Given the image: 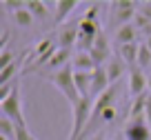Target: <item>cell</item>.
<instances>
[{"label": "cell", "instance_id": "5", "mask_svg": "<svg viewBox=\"0 0 151 140\" xmlns=\"http://www.w3.org/2000/svg\"><path fill=\"white\" fill-rule=\"evenodd\" d=\"M78 31H80V20H73V22H65L60 29H58L56 42L60 49H73L76 42H78Z\"/></svg>", "mask_w": 151, "mask_h": 140}, {"label": "cell", "instance_id": "14", "mask_svg": "<svg viewBox=\"0 0 151 140\" xmlns=\"http://www.w3.org/2000/svg\"><path fill=\"white\" fill-rule=\"evenodd\" d=\"M24 62H29V51H24V53H22V56H20L16 62H11V65L7 67V69H2V71H0V87H5V84H11L14 76L20 71V67H22Z\"/></svg>", "mask_w": 151, "mask_h": 140}, {"label": "cell", "instance_id": "22", "mask_svg": "<svg viewBox=\"0 0 151 140\" xmlns=\"http://www.w3.org/2000/svg\"><path fill=\"white\" fill-rule=\"evenodd\" d=\"M16 60H18V53L11 51V49H5V51L0 53V71L7 69V67H9L11 62H16Z\"/></svg>", "mask_w": 151, "mask_h": 140}, {"label": "cell", "instance_id": "11", "mask_svg": "<svg viewBox=\"0 0 151 140\" xmlns=\"http://www.w3.org/2000/svg\"><path fill=\"white\" fill-rule=\"evenodd\" d=\"M138 29H136V25L133 22H129V25H124V27H120V29H116V36H113V42L118 47H124V45H131V42H138Z\"/></svg>", "mask_w": 151, "mask_h": 140}, {"label": "cell", "instance_id": "1", "mask_svg": "<svg viewBox=\"0 0 151 140\" xmlns=\"http://www.w3.org/2000/svg\"><path fill=\"white\" fill-rule=\"evenodd\" d=\"M47 80H49V82H51L56 89H60V93L65 96L67 100H69L71 109H73L76 105L82 100V96L78 93V87H76V80H73V67H71V65H67L65 69H60V71H56V74H51Z\"/></svg>", "mask_w": 151, "mask_h": 140}, {"label": "cell", "instance_id": "27", "mask_svg": "<svg viewBox=\"0 0 151 140\" xmlns=\"http://www.w3.org/2000/svg\"><path fill=\"white\" fill-rule=\"evenodd\" d=\"M138 14H142L145 18L151 20V2H138Z\"/></svg>", "mask_w": 151, "mask_h": 140}, {"label": "cell", "instance_id": "16", "mask_svg": "<svg viewBox=\"0 0 151 140\" xmlns=\"http://www.w3.org/2000/svg\"><path fill=\"white\" fill-rule=\"evenodd\" d=\"M73 80L78 93L82 98H91V87H93V74H82V71H73Z\"/></svg>", "mask_w": 151, "mask_h": 140}, {"label": "cell", "instance_id": "20", "mask_svg": "<svg viewBox=\"0 0 151 140\" xmlns=\"http://www.w3.org/2000/svg\"><path fill=\"white\" fill-rule=\"evenodd\" d=\"M0 138L16 140V122H11L7 116H0Z\"/></svg>", "mask_w": 151, "mask_h": 140}, {"label": "cell", "instance_id": "28", "mask_svg": "<svg viewBox=\"0 0 151 140\" xmlns=\"http://www.w3.org/2000/svg\"><path fill=\"white\" fill-rule=\"evenodd\" d=\"M145 118H147V125L151 127V93H147V109H145Z\"/></svg>", "mask_w": 151, "mask_h": 140}, {"label": "cell", "instance_id": "4", "mask_svg": "<svg viewBox=\"0 0 151 140\" xmlns=\"http://www.w3.org/2000/svg\"><path fill=\"white\" fill-rule=\"evenodd\" d=\"M100 31H102V29H100V22H93V20H82L80 18V31H78L76 49H78V51H91Z\"/></svg>", "mask_w": 151, "mask_h": 140}, {"label": "cell", "instance_id": "13", "mask_svg": "<svg viewBox=\"0 0 151 140\" xmlns=\"http://www.w3.org/2000/svg\"><path fill=\"white\" fill-rule=\"evenodd\" d=\"M71 67H73V71H82V74H93L98 69L96 62L91 60L89 51H78L73 56V60H71Z\"/></svg>", "mask_w": 151, "mask_h": 140}, {"label": "cell", "instance_id": "8", "mask_svg": "<svg viewBox=\"0 0 151 140\" xmlns=\"http://www.w3.org/2000/svg\"><path fill=\"white\" fill-rule=\"evenodd\" d=\"M124 140H151V127L147 125V118L129 120L124 127Z\"/></svg>", "mask_w": 151, "mask_h": 140}, {"label": "cell", "instance_id": "6", "mask_svg": "<svg viewBox=\"0 0 151 140\" xmlns=\"http://www.w3.org/2000/svg\"><path fill=\"white\" fill-rule=\"evenodd\" d=\"M129 93H131V98L149 93V76L140 67H131L129 69Z\"/></svg>", "mask_w": 151, "mask_h": 140}, {"label": "cell", "instance_id": "26", "mask_svg": "<svg viewBox=\"0 0 151 140\" xmlns=\"http://www.w3.org/2000/svg\"><path fill=\"white\" fill-rule=\"evenodd\" d=\"M16 140H36L29 131V127H16Z\"/></svg>", "mask_w": 151, "mask_h": 140}, {"label": "cell", "instance_id": "30", "mask_svg": "<svg viewBox=\"0 0 151 140\" xmlns=\"http://www.w3.org/2000/svg\"><path fill=\"white\" fill-rule=\"evenodd\" d=\"M145 45H147V47H149V49H151V36L147 38V42H145Z\"/></svg>", "mask_w": 151, "mask_h": 140}, {"label": "cell", "instance_id": "21", "mask_svg": "<svg viewBox=\"0 0 151 140\" xmlns=\"http://www.w3.org/2000/svg\"><path fill=\"white\" fill-rule=\"evenodd\" d=\"M151 65V49L147 45H140V53H138V67L140 69H147Z\"/></svg>", "mask_w": 151, "mask_h": 140}, {"label": "cell", "instance_id": "10", "mask_svg": "<svg viewBox=\"0 0 151 140\" xmlns=\"http://www.w3.org/2000/svg\"><path fill=\"white\" fill-rule=\"evenodd\" d=\"M104 71H107V78L111 84H118V80L124 76V71H129L127 62L122 60L120 56H111V60L104 65Z\"/></svg>", "mask_w": 151, "mask_h": 140}, {"label": "cell", "instance_id": "7", "mask_svg": "<svg viewBox=\"0 0 151 140\" xmlns=\"http://www.w3.org/2000/svg\"><path fill=\"white\" fill-rule=\"evenodd\" d=\"M116 96H118V84H111L102 96L93 100V113H91V122L98 120L102 116V111H107L109 107H116Z\"/></svg>", "mask_w": 151, "mask_h": 140}, {"label": "cell", "instance_id": "23", "mask_svg": "<svg viewBox=\"0 0 151 140\" xmlns=\"http://www.w3.org/2000/svg\"><path fill=\"white\" fill-rule=\"evenodd\" d=\"M116 118H118V109H116V107H109L107 111H102V116H100L98 120L102 122V125H113Z\"/></svg>", "mask_w": 151, "mask_h": 140}, {"label": "cell", "instance_id": "24", "mask_svg": "<svg viewBox=\"0 0 151 140\" xmlns=\"http://www.w3.org/2000/svg\"><path fill=\"white\" fill-rule=\"evenodd\" d=\"M96 49H100V51H111V47H109V40H107V33L104 31H100L98 33V38H96Z\"/></svg>", "mask_w": 151, "mask_h": 140}, {"label": "cell", "instance_id": "18", "mask_svg": "<svg viewBox=\"0 0 151 140\" xmlns=\"http://www.w3.org/2000/svg\"><path fill=\"white\" fill-rule=\"evenodd\" d=\"M145 109H147V93H145V96H138V98H131V107H129V120L145 118Z\"/></svg>", "mask_w": 151, "mask_h": 140}, {"label": "cell", "instance_id": "12", "mask_svg": "<svg viewBox=\"0 0 151 140\" xmlns=\"http://www.w3.org/2000/svg\"><path fill=\"white\" fill-rule=\"evenodd\" d=\"M51 5H47V2H42V0H27V9L31 11V16L36 20H40V22H47V20L53 18V11L49 9Z\"/></svg>", "mask_w": 151, "mask_h": 140}, {"label": "cell", "instance_id": "25", "mask_svg": "<svg viewBox=\"0 0 151 140\" xmlns=\"http://www.w3.org/2000/svg\"><path fill=\"white\" fill-rule=\"evenodd\" d=\"M98 14H100L98 5H89V7H87V11L82 14V20H93V22H98Z\"/></svg>", "mask_w": 151, "mask_h": 140}, {"label": "cell", "instance_id": "17", "mask_svg": "<svg viewBox=\"0 0 151 140\" xmlns=\"http://www.w3.org/2000/svg\"><path fill=\"white\" fill-rule=\"evenodd\" d=\"M138 53H140V45L138 42H131V45H124L118 47V56L127 62V67H138Z\"/></svg>", "mask_w": 151, "mask_h": 140}, {"label": "cell", "instance_id": "29", "mask_svg": "<svg viewBox=\"0 0 151 140\" xmlns=\"http://www.w3.org/2000/svg\"><path fill=\"white\" fill-rule=\"evenodd\" d=\"M89 140H107V131H104V129H98Z\"/></svg>", "mask_w": 151, "mask_h": 140}, {"label": "cell", "instance_id": "9", "mask_svg": "<svg viewBox=\"0 0 151 140\" xmlns=\"http://www.w3.org/2000/svg\"><path fill=\"white\" fill-rule=\"evenodd\" d=\"M78 7V0H58L53 2V25H65L67 18H71Z\"/></svg>", "mask_w": 151, "mask_h": 140}, {"label": "cell", "instance_id": "19", "mask_svg": "<svg viewBox=\"0 0 151 140\" xmlns=\"http://www.w3.org/2000/svg\"><path fill=\"white\" fill-rule=\"evenodd\" d=\"M11 18H14V22L18 25V27H22V29H31L33 22H36V18L31 16V11H29L27 7H24V9L14 11V14H11Z\"/></svg>", "mask_w": 151, "mask_h": 140}, {"label": "cell", "instance_id": "2", "mask_svg": "<svg viewBox=\"0 0 151 140\" xmlns=\"http://www.w3.org/2000/svg\"><path fill=\"white\" fill-rule=\"evenodd\" d=\"M0 111H2V116L9 118L11 122H16V127H27L24 111H22V93H20V82L14 84V91L9 93V98L0 102Z\"/></svg>", "mask_w": 151, "mask_h": 140}, {"label": "cell", "instance_id": "31", "mask_svg": "<svg viewBox=\"0 0 151 140\" xmlns=\"http://www.w3.org/2000/svg\"><path fill=\"white\" fill-rule=\"evenodd\" d=\"M149 93H151V74H149Z\"/></svg>", "mask_w": 151, "mask_h": 140}, {"label": "cell", "instance_id": "15", "mask_svg": "<svg viewBox=\"0 0 151 140\" xmlns=\"http://www.w3.org/2000/svg\"><path fill=\"white\" fill-rule=\"evenodd\" d=\"M111 87V82H109L107 78V71H104V67H98V69L93 71V87H91V98H98V96H102L107 89Z\"/></svg>", "mask_w": 151, "mask_h": 140}, {"label": "cell", "instance_id": "3", "mask_svg": "<svg viewBox=\"0 0 151 140\" xmlns=\"http://www.w3.org/2000/svg\"><path fill=\"white\" fill-rule=\"evenodd\" d=\"M111 25L116 29L124 27V25H129L133 20V16H136V7L138 2H131V0H116V2H111Z\"/></svg>", "mask_w": 151, "mask_h": 140}]
</instances>
